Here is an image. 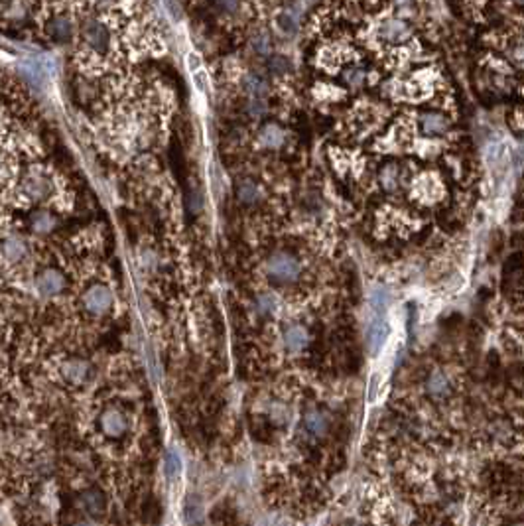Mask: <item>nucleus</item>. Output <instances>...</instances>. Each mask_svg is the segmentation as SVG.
<instances>
[{
    "label": "nucleus",
    "mask_w": 524,
    "mask_h": 526,
    "mask_svg": "<svg viewBox=\"0 0 524 526\" xmlns=\"http://www.w3.org/2000/svg\"><path fill=\"white\" fill-rule=\"evenodd\" d=\"M81 38L85 41V46L89 50L97 51V54H103V51L109 50V44H111V36H109L107 26L103 22H99L95 18H89L85 20L81 26Z\"/></svg>",
    "instance_id": "f257e3e1"
},
{
    "label": "nucleus",
    "mask_w": 524,
    "mask_h": 526,
    "mask_svg": "<svg viewBox=\"0 0 524 526\" xmlns=\"http://www.w3.org/2000/svg\"><path fill=\"white\" fill-rule=\"evenodd\" d=\"M266 270L272 278L280 280V282H294L300 274V264L294 256L274 255L266 264Z\"/></svg>",
    "instance_id": "f03ea898"
},
{
    "label": "nucleus",
    "mask_w": 524,
    "mask_h": 526,
    "mask_svg": "<svg viewBox=\"0 0 524 526\" xmlns=\"http://www.w3.org/2000/svg\"><path fill=\"white\" fill-rule=\"evenodd\" d=\"M388 333H391L388 321H386V318L383 313H377L375 320L369 323V331H367V343H369L371 353L377 355L378 351L383 349L386 338H388Z\"/></svg>",
    "instance_id": "7ed1b4c3"
},
{
    "label": "nucleus",
    "mask_w": 524,
    "mask_h": 526,
    "mask_svg": "<svg viewBox=\"0 0 524 526\" xmlns=\"http://www.w3.org/2000/svg\"><path fill=\"white\" fill-rule=\"evenodd\" d=\"M378 34H381L383 40L391 41V44H402V41H406L412 36V30H410V26L404 20L388 18V20H385L381 24Z\"/></svg>",
    "instance_id": "20e7f679"
},
{
    "label": "nucleus",
    "mask_w": 524,
    "mask_h": 526,
    "mask_svg": "<svg viewBox=\"0 0 524 526\" xmlns=\"http://www.w3.org/2000/svg\"><path fill=\"white\" fill-rule=\"evenodd\" d=\"M420 128L428 136H442L450 128V121L440 113H424L420 116Z\"/></svg>",
    "instance_id": "39448f33"
},
{
    "label": "nucleus",
    "mask_w": 524,
    "mask_h": 526,
    "mask_svg": "<svg viewBox=\"0 0 524 526\" xmlns=\"http://www.w3.org/2000/svg\"><path fill=\"white\" fill-rule=\"evenodd\" d=\"M28 16L26 0H0V18L10 22H22Z\"/></svg>",
    "instance_id": "423d86ee"
},
{
    "label": "nucleus",
    "mask_w": 524,
    "mask_h": 526,
    "mask_svg": "<svg viewBox=\"0 0 524 526\" xmlns=\"http://www.w3.org/2000/svg\"><path fill=\"white\" fill-rule=\"evenodd\" d=\"M85 305L95 313L107 312L109 308H111V292L107 288H103V286L89 290L85 294Z\"/></svg>",
    "instance_id": "0eeeda50"
},
{
    "label": "nucleus",
    "mask_w": 524,
    "mask_h": 526,
    "mask_svg": "<svg viewBox=\"0 0 524 526\" xmlns=\"http://www.w3.org/2000/svg\"><path fill=\"white\" fill-rule=\"evenodd\" d=\"M308 343H310V335H308V331H306L302 325H292V328L284 333V345H286L288 351H292V353H300V351H303V349L308 347Z\"/></svg>",
    "instance_id": "6e6552de"
},
{
    "label": "nucleus",
    "mask_w": 524,
    "mask_h": 526,
    "mask_svg": "<svg viewBox=\"0 0 524 526\" xmlns=\"http://www.w3.org/2000/svg\"><path fill=\"white\" fill-rule=\"evenodd\" d=\"M303 428H306V432H308L310 436L321 438L326 436V432L329 430V420L323 412L313 410L310 412V414H306V418H303Z\"/></svg>",
    "instance_id": "1a4fd4ad"
},
{
    "label": "nucleus",
    "mask_w": 524,
    "mask_h": 526,
    "mask_svg": "<svg viewBox=\"0 0 524 526\" xmlns=\"http://www.w3.org/2000/svg\"><path fill=\"white\" fill-rule=\"evenodd\" d=\"M48 34L58 41H66L74 36V22L67 16H56L48 22Z\"/></svg>",
    "instance_id": "9d476101"
},
{
    "label": "nucleus",
    "mask_w": 524,
    "mask_h": 526,
    "mask_svg": "<svg viewBox=\"0 0 524 526\" xmlns=\"http://www.w3.org/2000/svg\"><path fill=\"white\" fill-rule=\"evenodd\" d=\"M36 286L40 290L41 294H46V296H51V294H58L61 286H64V278L59 276L58 272L54 270H48L41 274L38 282H36Z\"/></svg>",
    "instance_id": "9b49d317"
},
{
    "label": "nucleus",
    "mask_w": 524,
    "mask_h": 526,
    "mask_svg": "<svg viewBox=\"0 0 524 526\" xmlns=\"http://www.w3.org/2000/svg\"><path fill=\"white\" fill-rule=\"evenodd\" d=\"M261 142L266 148H278L284 142V132L276 124H268L261 131Z\"/></svg>",
    "instance_id": "f8f14e48"
},
{
    "label": "nucleus",
    "mask_w": 524,
    "mask_h": 526,
    "mask_svg": "<svg viewBox=\"0 0 524 526\" xmlns=\"http://www.w3.org/2000/svg\"><path fill=\"white\" fill-rule=\"evenodd\" d=\"M124 426H126V424H124V418L121 412L111 410L103 416V428H105V432H107L109 436H119V434H123Z\"/></svg>",
    "instance_id": "ddd939ff"
},
{
    "label": "nucleus",
    "mask_w": 524,
    "mask_h": 526,
    "mask_svg": "<svg viewBox=\"0 0 524 526\" xmlns=\"http://www.w3.org/2000/svg\"><path fill=\"white\" fill-rule=\"evenodd\" d=\"M245 91L248 93L251 99H264L268 85L266 81L258 77V75H246L245 77Z\"/></svg>",
    "instance_id": "4468645a"
},
{
    "label": "nucleus",
    "mask_w": 524,
    "mask_h": 526,
    "mask_svg": "<svg viewBox=\"0 0 524 526\" xmlns=\"http://www.w3.org/2000/svg\"><path fill=\"white\" fill-rule=\"evenodd\" d=\"M428 393L435 398H442L450 393V380L443 373H434L428 380Z\"/></svg>",
    "instance_id": "2eb2a0df"
},
{
    "label": "nucleus",
    "mask_w": 524,
    "mask_h": 526,
    "mask_svg": "<svg viewBox=\"0 0 524 526\" xmlns=\"http://www.w3.org/2000/svg\"><path fill=\"white\" fill-rule=\"evenodd\" d=\"M2 253H4V256L9 258V261H20L22 256H24L26 253V248L24 245L20 243V241H6L4 243V247H2Z\"/></svg>",
    "instance_id": "dca6fc26"
},
{
    "label": "nucleus",
    "mask_w": 524,
    "mask_h": 526,
    "mask_svg": "<svg viewBox=\"0 0 524 526\" xmlns=\"http://www.w3.org/2000/svg\"><path fill=\"white\" fill-rule=\"evenodd\" d=\"M365 77H367L365 69H363V67H357V66L349 67V69H347V71L343 74L345 83H347L349 87H361V85L365 83Z\"/></svg>",
    "instance_id": "f3484780"
},
{
    "label": "nucleus",
    "mask_w": 524,
    "mask_h": 526,
    "mask_svg": "<svg viewBox=\"0 0 524 526\" xmlns=\"http://www.w3.org/2000/svg\"><path fill=\"white\" fill-rule=\"evenodd\" d=\"M85 365L83 363H77V361H71L67 363L66 367H64V375L69 383H79L83 377H85Z\"/></svg>",
    "instance_id": "a211bd4d"
},
{
    "label": "nucleus",
    "mask_w": 524,
    "mask_h": 526,
    "mask_svg": "<svg viewBox=\"0 0 524 526\" xmlns=\"http://www.w3.org/2000/svg\"><path fill=\"white\" fill-rule=\"evenodd\" d=\"M381 183L385 186L386 189H393L396 183H398V166L388 164L383 168L381 172Z\"/></svg>",
    "instance_id": "6ab92c4d"
},
{
    "label": "nucleus",
    "mask_w": 524,
    "mask_h": 526,
    "mask_svg": "<svg viewBox=\"0 0 524 526\" xmlns=\"http://www.w3.org/2000/svg\"><path fill=\"white\" fill-rule=\"evenodd\" d=\"M253 48L256 54H261V56H266V54H271V38H268V34L266 32H258L256 36L253 38Z\"/></svg>",
    "instance_id": "aec40b11"
},
{
    "label": "nucleus",
    "mask_w": 524,
    "mask_h": 526,
    "mask_svg": "<svg viewBox=\"0 0 524 526\" xmlns=\"http://www.w3.org/2000/svg\"><path fill=\"white\" fill-rule=\"evenodd\" d=\"M238 198L246 201V203H253L258 199V188L251 183V181H245V183H241V188H238Z\"/></svg>",
    "instance_id": "412c9836"
},
{
    "label": "nucleus",
    "mask_w": 524,
    "mask_h": 526,
    "mask_svg": "<svg viewBox=\"0 0 524 526\" xmlns=\"http://www.w3.org/2000/svg\"><path fill=\"white\" fill-rule=\"evenodd\" d=\"M241 6V0H215V9L219 10L221 14H235Z\"/></svg>",
    "instance_id": "4be33fe9"
},
{
    "label": "nucleus",
    "mask_w": 524,
    "mask_h": 526,
    "mask_svg": "<svg viewBox=\"0 0 524 526\" xmlns=\"http://www.w3.org/2000/svg\"><path fill=\"white\" fill-rule=\"evenodd\" d=\"M278 26L282 32L286 34H294L296 32V20L292 14H280L278 16Z\"/></svg>",
    "instance_id": "5701e85b"
},
{
    "label": "nucleus",
    "mask_w": 524,
    "mask_h": 526,
    "mask_svg": "<svg viewBox=\"0 0 524 526\" xmlns=\"http://www.w3.org/2000/svg\"><path fill=\"white\" fill-rule=\"evenodd\" d=\"M381 375L378 373H375L373 377H371V383H369V400L373 403V400H377V396L378 393H381Z\"/></svg>",
    "instance_id": "b1692460"
},
{
    "label": "nucleus",
    "mask_w": 524,
    "mask_h": 526,
    "mask_svg": "<svg viewBox=\"0 0 524 526\" xmlns=\"http://www.w3.org/2000/svg\"><path fill=\"white\" fill-rule=\"evenodd\" d=\"M510 58H513V61H515L516 66L524 67V41H518L515 48H513Z\"/></svg>",
    "instance_id": "393cba45"
},
{
    "label": "nucleus",
    "mask_w": 524,
    "mask_h": 526,
    "mask_svg": "<svg viewBox=\"0 0 524 526\" xmlns=\"http://www.w3.org/2000/svg\"><path fill=\"white\" fill-rule=\"evenodd\" d=\"M193 79H196V85L199 91L209 89V85H207V75H205L203 69H197V71H193Z\"/></svg>",
    "instance_id": "a878e982"
},
{
    "label": "nucleus",
    "mask_w": 524,
    "mask_h": 526,
    "mask_svg": "<svg viewBox=\"0 0 524 526\" xmlns=\"http://www.w3.org/2000/svg\"><path fill=\"white\" fill-rule=\"evenodd\" d=\"M288 61L284 58H274L271 61V69L274 71V74H284V71H288Z\"/></svg>",
    "instance_id": "bb28decb"
},
{
    "label": "nucleus",
    "mask_w": 524,
    "mask_h": 526,
    "mask_svg": "<svg viewBox=\"0 0 524 526\" xmlns=\"http://www.w3.org/2000/svg\"><path fill=\"white\" fill-rule=\"evenodd\" d=\"M99 2H103V4H115L119 0H99Z\"/></svg>",
    "instance_id": "cd10ccee"
},
{
    "label": "nucleus",
    "mask_w": 524,
    "mask_h": 526,
    "mask_svg": "<svg viewBox=\"0 0 524 526\" xmlns=\"http://www.w3.org/2000/svg\"><path fill=\"white\" fill-rule=\"evenodd\" d=\"M520 2H523V4H524V0H520Z\"/></svg>",
    "instance_id": "c85d7f7f"
}]
</instances>
